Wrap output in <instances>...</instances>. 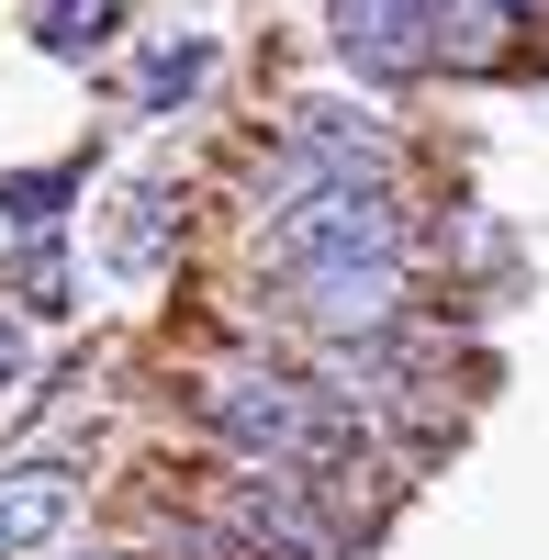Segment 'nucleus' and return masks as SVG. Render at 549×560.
Returning a JSON list of instances; mask_svg holds the SVG:
<instances>
[{
  "label": "nucleus",
  "mask_w": 549,
  "mask_h": 560,
  "mask_svg": "<svg viewBox=\"0 0 549 560\" xmlns=\"http://www.w3.org/2000/svg\"><path fill=\"white\" fill-rule=\"evenodd\" d=\"M202 427L213 438H236L247 459H337V427L314 415V393L303 382H281V370H258V359H224V370H202Z\"/></svg>",
  "instance_id": "nucleus-1"
},
{
  "label": "nucleus",
  "mask_w": 549,
  "mask_h": 560,
  "mask_svg": "<svg viewBox=\"0 0 549 560\" xmlns=\"http://www.w3.org/2000/svg\"><path fill=\"white\" fill-rule=\"evenodd\" d=\"M359 247H404V213L382 179H314L303 202H281L258 224V258L269 269H303V258H359Z\"/></svg>",
  "instance_id": "nucleus-2"
},
{
  "label": "nucleus",
  "mask_w": 549,
  "mask_h": 560,
  "mask_svg": "<svg viewBox=\"0 0 549 560\" xmlns=\"http://www.w3.org/2000/svg\"><path fill=\"white\" fill-rule=\"evenodd\" d=\"M292 314L314 325V337H371V325H404V247L303 258V269H292Z\"/></svg>",
  "instance_id": "nucleus-3"
},
{
  "label": "nucleus",
  "mask_w": 549,
  "mask_h": 560,
  "mask_svg": "<svg viewBox=\"0 0 549 560\" xmlns=\"http://www.w3.org/2000/svg\"><path fill=\"white\" fill-rule=\"evenodd\" d=\"M326 45L371 79V90H404L427 68V0H337L326 12Z\"/></svg>",
  "instance_id": "nucleus-4"
},
{
  "label": "nucleus",
  "mask_w": 549,
  "mask_h": 560,
  "mask_svg": "<svg viewBox=\"0 0 549 560\" xmlns=\"http://www.w3.org/2000/svg\"><path fill=\"white\" fill-rule=\"evenodd\" d=\"M68 516H79V471H57V459H12L0 471V560L45 549Z\"/></svg>",
  "instance_id": "nucleus-5"
},
{
  "label": "nucleus",
  "mask_w": 549,
  "mask_h": 560,
  "mask_svg": "<svg viewBox=\"0 0 549 560\" xmlns=\"http://www.w3.org/2000/svg\"><path fill=\"white\" fill-rule=\"evenodd\" d=\"M516 45V0H427V68H505Z\"/></svg>",
  "instance_id": "nucleus-6"
},
{
  "label": "nucleus",
  "mask_w": 549,
  "mask_h": 560,
  "mask_svg": "<svg viewBox=\"0 0 549 560\" xmlns=\"http://www.w3.org/2000/svg\"><path fill=\"white\" fill-rule=\"evenodd\" d=\"M68 191H79V168H12L0 179V224H12V236H45V224L68 213Z\"/></svg>",
  "instance_id": "nucleus-7"
},
{
  "label": "nucleus",
  "mask_w": 549,
  "mask_h": 560,
  "mask_svg": "<svg viewBox=\"0 0 549 560\" xmlns=\"http://www.w3.org/2000/svg\"><path fill=\"white\" fill-rule=\"evenodd\" d=\"M113 12H124V0H45L34 45H45V57H90V45H113Z\"/></svg>",
  "instance_id": "nucleus-8"
},
{
  "label": "nucleus",
  "mask_w": 549,
  "mask_h": 560,
  "mask_svg": "<svg viewBox=\"0 0 549 560\" xmlns=\"http://www.w3.org/2000/svg\"><path fill=\"white\" fill-rule=\"evenodd\" d=\"M213 79V45L191 34V45H157L147 57V113H168V102H191V90Z\"/></svg>",
  "instance_id": "nucleus-9"
},
{
  "label": "nucleus",
  "mask_w": 549,
  "mask_h": 560,
  "mask_svg": "<svg viewBox=\"0 0 549 560\" xmlns=\"http://www.w3.org/2000/svg\"><path fill=\"white\" fill-rule=\"evenodd\" d=\"M23 303H34V314H68V269H57V247L23 258Z\"/></svg>",
  "instance_id": "nucleus-10"
},
{
  "label": "nucleus",
  "mask_w": 549,
  "mask_h": 560,
  "mask_svg": "<svg viewBox=\"0 0 549 560\" xmlns=\"http://www.w3.org/2000/svg\"><path fill=\"white\" fill-rule=\"evenodd\" d=\"M0 382H12V337H0Z\"/></svg>",
  "instance_id": "nucleus-11"
},
{
  "label": "nucleus",
  "mask_w": 549,
  "mask_h": 560,
  "mask_svg": "<svg viewBox=\"0 0 549 560\" xmlns=\"http://www.w3.org/2000/svg\"><path fill=\"white\" fill-rule=\"evenodd\" d=\"M516 12H527V0H516Z\"/></svg>",
  "instance_id": "nucleus-12"
}]
</instances>
